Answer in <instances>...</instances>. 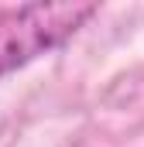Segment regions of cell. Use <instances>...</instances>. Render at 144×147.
Segmentation results:
<instances>
[{
    "label": "cell",
    "instance_id": "1",
    "mask_svg": "<svg viewBox=\"0 0 144 147\" xmlns=\"http://www.w3.org/2000/svg\"><path fill=\"white\" fill-rule=\"evenodd\" d=\"M96 10V3H28L0 14V79L62 48Z\"/></svg>",
    "mask_w": 144,
    "mask_h": 147
}]
</instances>
